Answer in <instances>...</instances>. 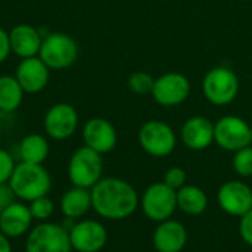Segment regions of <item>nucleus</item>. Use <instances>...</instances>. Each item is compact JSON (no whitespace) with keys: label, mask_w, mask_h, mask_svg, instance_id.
Segmentation results:
<instances>
[{"label":"nucleus","mask_w":252,"mask_h":252,"mask_svg":"<svg viewBox=\"0 0 252 252\" xmlns=\"http://www.w3.org/2000/svg\"><path fill=\"white\" fill-rule=\"evenodd\" d=\"M154 84H155V78L146 71H134L133 74H130L127 80V86L130 92L137 96L152 94Z\"/></svg>","instance_id":"nucleus-24"},{"label":"nucleus","mask_w":252,"mask_h":252,"mask_svg":"<svg viewBox=\"0 0 252 252\" xmlns=\"http://www.w3.org/2000/svg\"><path fill=\"white\" fill-rule=\"evenodd\" d=\"M186 244V227L176 220L161 221L152 235V245L158 252H182Z\"/></svg>","instance_id":"nucleus-19"},{"label":"nucleus","mask_w":252,"mask_h":252,"mask_svg":"<svg viewBox=\"0 0 252 252\" xmlns=\"http://www.w3.org/2000/svg\"><path fill=\"white\" fill-rule=\"evenodd\" d=\"M25 92L15 75H0V111L12 114L19 109L24 102Z\"/></svg>","instance_id":"nucleus-23"},{"label":"nucleus","mask_w":252,"mask_h":252,"mask_svg":"<svg viewBox=\"0 0 252 252\" xmlns=\"http://www.w3.org/2000/svg\"><path fill=\"white\" fill-rule=\"evenodd\" d=\"M15 78L25 93L37 94L49 84L50 68L38 56L21 59L15 69Z\"/></svg>","instance_id":"nucleus-15"},{"label":"nucleus","mask_w":252,"mask_h":252,"mask_svg":"<svg viewBox=\"0 0 252 252\" xmlns=\"http://www.w3.org/2000/svg\"><path fill=\"white\" fill-rule=\"evenodd\" d=\"M72 250L77 252H99L108 242L105 226L96 220H80L68 229Z\"/></svg>","instance_id":"nucleus-12"},{"label":"nucleus","mask_w":252,"mask_h":252,"mask_svg":"<svg viewBox=\"0 0 252 252\" xmlns=\"http://www.w3.org/2000/svg\"><path fill=\"white\" fill-rule=\"evenodd\" d=\"M214 143L235 154L251 145V126L238 115H224L214 123Z\"/></svg>","instance_id":"nucleus-9"},{"label":"nucleus","mask_w":252,"mask_h":252,"mask_svg":"<svg viewBox=\"0 0 252 252\" xmlns=\"http://www.w3.org/2000/svg\"><path fill=\"white\" fill-rule=\"evenodd\" d=\"M90 193L92 210L106 220L128 219L140 204L136 189L118 177H102L90 189Z\"/></svg>","instance_id":"nucleus-1"},{"label":"nucleus","mask_w":252,"mask_h":252,"mask_svg":"<svg viewBox=\"0 0 252 252\" xmlns=\"http://www.w3.org/2000/svg\"><path fill=\"white\" fill-rule=\"evenodd\" d=\"M68 229L61 224L41 221L34 226L25 239V252H71Z\"/></svg>","instance_id":"nucleus-6"},{"label":"nucleus","mask_w":252,"mask_h":252,"mask_svg":"<svg viewBox=\"0 0 252 252\" xmlns=\"http://www.w3.org/2000/svg\"><path fill=\"white\" fill-rule=\"evenodd\" d=\"M34 219L28 205L15 201L3 213H0V232L9 239L27 236L32 229Z\"/></svg>","instance_id":"nucleus-17"},{"label":"nucleus","mask_w":252,"mask_h":252,"mask_svg":"<svg viewBox=\"0 0 252 252\" xmlns=\"http://www.w3.org/2000/svg\"><path fill=\"white\" fill-rule=\"evenodd\" d=\"M182 142L190 151H204L214 143V123L202 115L190 117L182 127Z\"/></svg>","instance_id":"nucleus-16"},{"label":"nucleus","mask_w":252,"mask_h":252,"mask_svg":"<svg viewBox=\"0 0 252 252\" xmlns=\"http://www.w3.org/2000/svg\"><path fill=\"white\" fill-rule=\"evenodd\" d=\"M50 152L49 140L46 136L38 133H31L22 137L18 145V155L22 162L43 164Z\"/></svg>","instance_id":"nucleus-21"},{"label":"nucleus","mask_w":252,"mask_h":252,"mask_svg":"<svg viewBox=\"0 0 252 252\" xmlns=\"http://www.w3.org/2000/svg\"><path fill=\"white\" fill-rule=\"evenodd\" d=\"M143 214L157 223L168 220L177 208V190L167 186L164 182L152 183L146 188L140 198Z\"/></svg>","instance_id":"nucleus-8"},{"label":"nucleus","mask_w":252,"mask_h":252,"mask_svg":"<svg viewBox=\"0 0 252 252\" xmlns=\"http://www.w3.org/2000/svg\"><path fill=\"white\" fill-rule=\"evenodd\" d=\"M208 207L207 193L195 185H185L177 190V208L188 216H201Z\"/></svg>","instance_id":"nucleus-22"},{"label":"nucleus","mask_w":252,"mask_h":252,"mask_svg":"<svg viewBox=\"0 0 252 252\" xmlns=\"http://www.w3.org/2000/svg\"><path fill=\"white\" fill-rule=\"evenodd\" d=\"M233 170L241 177H252V145L242 148L233 155Z\"/></svg>","instance_id":"nucleus-26"},{"label":"nucleus","mask_w":252,"mask_h":252,"mask_svg":"<svg viewBox=\"0 0 252 252\" xmlns=\"http://www.w3.org/2000/svg\"><path fill=\"white\" fill-rule=\"evenodd\" d=\"M10 41H9V31L0 27V63L6 62L10 56Z\"/></svg>","instance_id":"nucleus-31"},{"label":"nucleus","mask_w":252,"mask_h":252,"mask_svg":"<svg viewBox=\"0 0 252 252\" xmlns=\"http://www.w3.org/2000/svg\"><path fill=\"white\" fill-rule=\"evenodd\" d=\"M251 145H252V127H251Z\"/></svg>","instance_id":"nucleus-33"},{"label":"nucleus","mask_w":252,"mask_h":252,"mask_svg":"<svg viewBox=\"0 0 252 252\" xmlns=\"http://www.w3.org/2000/svg\"><path fill=\"white\" fill-rule=\"evenodd\" d=\"M241 1H247V0H241Z\"/></svg>","instance_id":"nucleus-35"},{"label":"nucleus","mask_w":252,"mask_h":252,"mask_svg":"<svg viewBox=\"0 0 252 252\" xmlns=\"http://www.w3.org/2000/svg\"><path fill=\"white\" fill-rule=\"evenodd\" d=\"M239 233H241V238L244 239V242L252 247V210L241 217Z\"/></svg>","instance_id":"nucleus-29"},{"label":"nucleus","mask_w":252,"mask_h":252,"mask_svg":"<svg viewBox=\"0 0 252 252\" xmlns=\"http://www.w3.org/2000/svg\"><path fill=\"white\" fill-rule=\"evenodd\" d=\"M16 201V196L9 186V183H1L0 185V213H3L10 204Z\"/></svg>","instance_id":"nucleus-30"},{"label":"nucleus","mask_w":252,"mask_h":252,"mask_svg":"<svg viewBox=\"0 0 252 252\" xmlns=\"http://www.w3.org/2000/svg\"><path fill=\"white\" fill-rule=\"evenodd\" d=\"M9 186L12 188L16 199L31 202L37 198L49 195L52 189V177L43 164L19 162L10 176Z\"/></svg>","instance_id":"nucleus-2"},{"label":"nucleus","mask_w":252,"mask_h":252,"mask_svg":"<svg viewBox=\"0 0 252 252\" xmlns=\"http://www.w3.org/2000/svg\"><path fill=\"white\" fill-rule=\"evenodd\" d=\"M43 37L44 35H41L38 28H35L34 25L16 24L9 31L10 50L19 59L38 56Z\"/></svg>","instance_id":"nucleus-18"},{"label":"nucleus","mask_w":252,"mask_h":252,"mask_svg":"<svg viewBox=\"0 0 252 252\" xmlns=\"http://www.w3.org/2000/svg\"><path fill=\"white\" fill-rule=\"evenodd\" d=\"M28 208L34 221H38V223L47 221L55 213V204L47 195L28 202Z\"/></svg>","instance_id":"nucleus-25"},{"label":"nucleus","mask_w":252,"mask_h":252,"mask_svg":"<svg viewBox=\"0 0 252 252\" xmlns=\"http://www.w3.org/2000/svg\"><path fill=\"white\" fill-rule=\"evenodd\" d=\"M15 159L13 157L6 151L0 148V185L1 183H9L10 176L15 170Z\"/></svg>","instance_id":"nucleus-28"},{"label":"nucleus","mask_w":252,"mask_h":252,"mask_svg":"<svg viewBox=\"0 0 252 252\" xmlns=\"http://www.w3.org/2000/svg\"><path fill=\"white\" fill-rule=\"evenodd\" d=\"M190 94L189 78L176 71L165 72L155 78L152 99L164 108H173L182 105Z\"/></svg>","instance_id":"nucleus-11"},{"label":"nucleus","mask_w":252,"mask_h":252,"mask_svg":"<svg viewBox=\"0 0 252 252\" xmlns=\"http://www.w3.org/2000/svg\"><path fill=\"white\" fill-rule=\"evenodd\" d=\"M0 252H13L10 239L0 232Z\"/></svg>","instance_id":"nucleus-32"},{"label":"nucleus","mask_w":252,"mask_h":252,"mask_svg":"<svg viewBox=\"0 0 252 252\" xmlns=\"http://www.w3.org/2000/svg\"><path fill=\"white\" fill-rule=\"evenodd\" d=\"M139 145L148 155L164 158L176 149L177 137L170 124L159 120H149L139 130Z\"/></svg>","instance_id":"nucleus-7"},{"label":"nucleus","mask_w":252,"mask_h":252,"mask_svg":"<svg viewBox=\"0 0 252 252\" xmlns=\"http://www.w3.org/2000/svg\"><path fill=\"white\" fill-rule=\"evenodd\" d=\"M59 208H61V213L69 220H77V219L84 217L92 210L90 189L72 186L62 195Z\"/></svg>","instance_id":"nucleus-20"},{"label":"nucleus","mask_w":252,"mask_h":252,"mask_svg":"<svg viewBox=\"0 0 252 252\" xmlns=\"http://www.w3.org/2000/svg\"><path fill=\"white\" fill-rule=\"evenodd\" d=\"M238 74L229 66H214L202 78V94L214 106L230 105L239 94Z\"/></svg>","instance_id":"nucleus-3"},{"label":"nucleus","mask_w":252,"mask_h":252,"mask_svg":"<svg viewBox=\"0 0 252 252\" xmlns=\"http://www.w3.org/2000/svg\"><path fill=\"white\" fill-rule=\"evenodd\" d=\"M102 155L87 146L75 149L68 161V179L72 186L92 189L102 179Z\"/></svg>","instance_id":"nucleus-5"},{"label":"nucleus","mask_w":252,"mask_h":252,"mask_svg":"<svg viewBox=\"0 0 252 252\" xmlns=\"http://www.w3.org/2000/svg\"><path fill=\"white\" fill-rule=\"evenodd\" d=\"M80 55L78 43L66 32H49L43 37L38 58L50 71H62L75 63Z\"/></svg>","instance_id":"nucleus-4"},{"label":"nucleus","mask_w":252,"mask_h":252,"mask_svg":"<svg viewBox=\"0 0 252 252\" xmlns=\"http://www.w3.org/2000/svg\"><path fill=\"white\" fill-rule=\"evenodd\" d=\"M81 134L84 146L99 152L100 155L114 151L118 142V134L114 124L102 117H94L86 121Z\"/></svg>","instance_id":"nucleus-13"},{"label":"nucleus","mask_w":252,"mask_h":252,"mask_svg":"<svg viewBox=\"0 0 252 252\" xmlns=\"http://www.w3.org/2000/svg\"><path fill=\"white\" fill-rule=\"evenodd\" d=\"M1 114H3V112H1V111H0V117H1Z\"/></svg>","instance_id":"nucleus-34"},{"label":"nucleus","mask_w":252,"mask_h":252,"mask_svg":"<svg viewBox=\"0 0 252 252\" xmlns=\"http://www.w3.org/2000/svg\"><path fill=\"white\" fill-rule=\"evenodd\" d=\"M219 205L220 208L235 217H242L252 210V189L239 180H230L219 189Z\"/></svg>","instance_id":"nucleus-14"},{"label":"nucleus","mask_w":252,"mask_h":252,"mask_svg":"<svg viewBox=\"0 0 252 252\" xmlns=\"http://www.w3.org/2000/svg\"><path fill=\"white\" fill-rule=\"evenodd\" d=\"M80 117L77 109L66 102L52 105L43 118V128L47 137L62 142L72 137L78 128Z\"/></svg>","instance_id":"nucleus-10"},{"label":"nucleus","mask_w":252,"mask_h":252,"mask_svg":"<svg viewBox=\"0 0 252 252\" xmlns=\"http://www.w3.org/2000/svg\"><path fill=\"white\" fill-rule=\"evenodd\" d=\"M186 171L182 167H171L164 174V183L174 190H179L186 185Z\"/></svg>","instance_id":"nucleus-27"}]
</instances>
